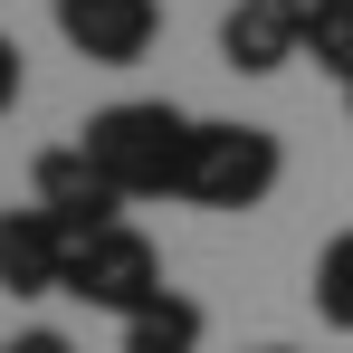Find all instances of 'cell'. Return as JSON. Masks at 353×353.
Returning <instances> with one entry per match:
<instances>
[{"label": "cell", "instance_id": "cell-1", "mask_svg": "<svg viewBox=\"0 0 353 353\" xmlns=\"http://www.w3.org/2000/svg\"><path fill=\"white\" fill-rule=\"evenodd\" d=\"M86 163L115 181L124 201H181L191 181V143H201V115H181L163 96H124L105 115H86Z\"/></svg>", "mask_w": 353, "mask_h": 353}, {"label": "cell", "instance_id": "cell-2", "mask_svg": "<svg viewBox=\"0 0 353 353\" xmlns=\"http://www.w3.org/2000/svg\"><path fill=\"white\" fill-rule=\"evenodd\" d=\"M277 172H287V143H277L268 124H201L181 201H191V210H258V201L277 191Z\"/></svg>", "mask_w": 353, "mask_h": 353}, {"label": "cell", "instance_id": "cell-3", "mask_svg": "<svg viewBox=\"0 0 353 353\" xmlns=\"http://www.w3.org/2000/svg\"><path fill=\"white\" fill-rule=\"evenodd\" d=\"M58 296H77V305H96V315H134V305H153L163 296V258H153V239L143 230H96V239H77L67 248V287Z\"/></svg>", "mask_w": 353, "mask_h": 353}, {"label": "cell", "instance_id": "cell-4", "mask_svg": "<svg viewBox=\"0 0 353 353\" xmlns=\"http://www.w3.org/2000/svg\"><path fill=\"white\" fill-rule=\"evenodd\" d=\"M29 201H39V210H48L67 239H96V230H115V220H124V191L96 172V163H86V143L39 153V163H29Z\"/></svg>", "mask_w": 353, "mask_h": 353}, {"label": "cell", "instance_id": "cell-5", "mask_svg": "<svg viewBox=\"0 0 353 353\" xmlns=\"http://www.w3.org/2000/svg\"><path fill=\"white\" fill-rule=\"evenodd\" d=\"M48 10H58V39L86 67H134L153 48V29H163L153 0H48Z\"/></svg>", "mask_w": 353, "mask_h": 353}, {"label": "cell", "instance_id": "cell-6", "mask_svg": "<svg viewBox=\"0 0 353 353\" xmlns=\"http://www.w3.org/2000/svg\"><path fill=\"white\" fill-rule=\"evenodd\" d=\"M220 58L239 77H277L287 58H305V0H230L220 10Z\"/></svg>", "mask_w": 353, "mask_h": 353}, {"label": "cell", "instance_id": "cell-7", "mask_svg": "<svg viewBox=\"0 0 353 353\" xmlns=\"http://www.w3.org/2000/svg\"><path fill=\"white\" fill-rule=\"evenodd\" d=\"M67 248H77V239H67L39 201L0 210V287L10 296H58L67 287Z\"/></svg>", "mask_w": 353, "mask_h": 353}, {"label": "cell", "instance_id": "cell-8", "mask_svg": "<svg viewBox=\"0 0 353 353\" xmlns=\"http://www.w3.org/2000/svg\"><path fill=\"white\" fill-rule=\"evenodd\" d=\"M201 334H210V315H201L181 287H163L153 305L124 315V353H201Z\"/></svg>", "mask_w": 353, "mask_h": 353}, {"label": "cell", "instance_id": "cell-9", "mask_svg": "<svg viewBox=\"0 0 353 353\" xmlns=\"http://www.w3.org/2000/svg\"><path fill=\"white\" fill-rule=\"evenodd\" d=\"M305 287H315V315H325L334 334H353V230H334L315 248V277H305Z\"/></svg>", "mask_w": 353, "mask_h": 353}, {"label": "cell", "instance_id": "cell-10", "mask_svg": "<svg viewBox=\"0 0 353 353\" xmlns=\"http://www.w3.org/2000/svg\"><path fill=\"white\" fill-rule=\"evenodd\" d=\"M305 58L353 77V0H305Z\"/></svg>", "mask_w": 353, "mask_h": 353}, {"label": "cell", "instance_id": "cell-11", "mask_svg": "<svg viewBox=\"0 0 353 353\" xmlns=\"http://www.w3.org/2000/svg\"><path fill=\"white\" fill-rule=\"evenodd\" d=\"M0 353H77V344H67L58 325H19V334H10V344H0Z\"/></svg>", "mask_w": 353, "mask_h": 353}, {"label": "cell", "instance_id": "cell-12", "mask_svg": "<svg viewBox=\"0 0 353 353\" xmlns=\"http://www.w3.org/2000/svg\"><path fill=\"white\" fill-rule=\"evenodd\" d=\"M19 86H29V77H19V39H10V29H0V115H10V105H19Z\"/></svg>", "mask_w": 353, "mask_h": 353}, {"label": "cell", "instance_id": "cell-13", "mask_svg": "<svg viewBox=\"0 0 353 353\" xmlns=\"http://www.w3.org/2000/svg\"><path fill=\"white\" fill-rule=\"evenodd\" d=\"M344 115H353V77H344Z\"/></svg>", "mask_w": 353, "mask_h": 353}, {"label": "cell", "instance_id": "cell-14", "mask_svg": "<svg viewBox=\"0 0 353 353\" xmlns=\"http://www.w3.org/2000/svg\"><path fill=\"white\" fill-rule=\"evenodd\" d=\"M258 353H296V344H258Z\"/></svg>", "mask_w": 353, "mask_h": 353}, {"label": "cell", "instance_id": "cell-15", "mask_svg": "<svg viewBox=\"0 0 353 353\" xmlns=\"http://www.w3.org/2000/svg\"><path fill=\"white\" fill-rule=\"evenodd\" d=\"M220 10H230V0H220Z\"/></svg>", "mask_w": 353, "mask_h": 353}]
</instances>
